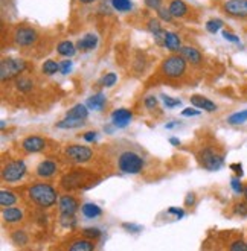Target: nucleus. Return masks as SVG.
I'll return each instance as SVG.
<instances>
[{
	"instance_id": "43",
	"label": "nucleus",
	"mask_w": 247,
	"mask_h": 251,
	"mask_svg": "<svg viewBox=\"0 0 247 251\" xmlns=\"http://www.w3.org/2000/svg\"><path fill=\"white\" fill-rule=\"evenodd\" d=\"M133 69L136 70V72H143V69H145V60H143V56H139L137 60L133 63Z\"/></svg>"
},
{
	"instance_id": "46",
	"label": "nucleus",
	"mask_w": 247,
	"mask_h": 251,
	"mask_svg": "<svg viewBox=\"0 0 247 251\" xmlns=\"http://www.w3.org/2000/svg\"><path fill=\"white\" fill-rule=\"evenodd\" d=\"M96 137H98V134H96L95 131H87V132H84V134H82V139L85 142H95Z\"/></svg>"
},
{
	"instance_id": "44",
	"label": "nucleus",
	"mask_w": 247,
	"mask_h": 251,
	"mask_svg": "<svg viewBox=\"0 0 247 251\" xmlns=\"http://www.w3.org/2000/svg\"><path fill=\"white\" fill-rule=\"evenodd\" d=\"M223 37H224L227 41H230V43H235V44L240 43V37L235 35V34H232V32H229V31H223Z\"/></svg>"
},
{
	"instance_id": "23",
	"label": "nucleus",
	"mask_w": 247,
	"mask_h": 251,
	"mask_svg": "<svg viewBox=\"0 0 247 251\" xmlns=\"http://www.w3.org/2000/svg\"><path fill=\"white\" fill-rule=\"evenodd\" d=\"M66 117H70V119H77V121H84L89 117V110H87L85 105L82 104H77L75 107H72L67 113H66Z\"/></svg>"
},
{
	"instance_id": "36",
	"label": "nucleus",
	"mask_w": 247,
	"mask_h": 251,
	"mask_svg": "<svg viewBox=\"0 0 247 251\" xmlns=\"http://www.w3.org/2000/svg\"><path fill=\"white\" fill-rule=\"evenodd\" d=\"M143 3L148 9H153L156 12L161 8H164V0H143Z\"/></svg>"
},
{
	"instance_id": "18",
	"label": "nucleus",
	"mask_w": 247,
	"mask_h": 251,
	"mask_svg": "<svg viewBox=\"0 0 247 251\" xmlns=\"http://www.w3.org/2000/svg\"><path fill=\"white\" fill-rule=\"evenodd\" d=\"M2 218H3V223L6 224H17L23 219V210L17 207H3Z\"/></svg>"
},
{
	"instance_id": "14",
	"label": "nucleus",
	"mask_w": 247,
	"mask_h": 251,
	"mask_svg": "<svg viewBox=\"0 0 247 251\" xmlns=\"http://www.w3.org/2000/svg\"><path fill=\"white\" fill-rule=\"evenodd\" d=\"M180 55L188 61V64H192V66H200L203 61V55L197 48L192 46H183L180 49Z\"/></svg>"
},
{
	"instance_id": "34",
	"label": "nucleus",
	"mask_w": 247,
	"mask_h": 251,
	"mask_svg": "<svg viewBox=\"0 0 247 251\" xmlns=\"http://www.w3.org/2000/svg\"><path fill=\"white\" fill-rule=\"evenodd\" d=\"M162 100H164L165 107H168V108L179 107V105L182 104L180 99H177V98H171V96H168V95H162Z\"/></svg>"
},
{
	"instance_id": "29",
	"label": "nucleus",
	"mask_w": 247,
	"mask_h": 251,
	"mask_svg": "<svg viewBox=\"0 0 247 251\" xmlns=\"http://www.w3.org/2000/svg\"><path fill=\"white\" fill-rule=\"evenodd\" d=\"M84 125V121H77V119H70V117H64L63 121H60L56 124V128L60 129H74V128H80Z\"/></svg>"
},
{
	"instance_id": "11",
	"label": "nucleus",
	"mask_w": 247,
	"mask_h": 251,
	"mask_svg": "<svg viewBox=\"0 0 247 251\" xmlns=\"http://www.w3.org/2000/svg\"><path fill=\"white\" fill-rule=\"evenodd\" d=\"M48 146V140L46 137L43 136H37V134H32V136H27L23 139L22 142V148L26 154H35V152H41L45 151Z\"/></svg>"
},
{
	"instance_id": "9",
	"label": "nucleus",
	"mask_w": 247,
	"mask_h": 251,
	"mask_svg": "<svg viewBox=\"0 0 247 251\" xmlns=\"http://www.w3.org/2000/svg\"><path fill=\"white\" fill-rule=\"evenodd\" d=\"M223 12L234 19H247V0H226L223 3Z\"/></svg>"
},
{
	"instance_id": "25",
	"label": "nucleus",
	"mask_w": 247,
	"mask_h": 251,
	"mask_svg": "<svg viewBox=\"0 0 247 251\" xmlns=\"http://www.w3.org/2000/svg\"><path fill=\"white\" fill-rule=\"evenodd\" d=\"M67 251H95V244L89 239H78L70 244Z\"/></svg>"
},
{
	"instance_id": "3",
	"label": "nucleus",
	"mask_w": 247,
	"mask_h": 251,
	"mask_svg": "<svg viewBox=\"0 0 247 251\" xmlns=\"http://www.w3.org/2000/svg\"><path fill=\"white\" fill-rule=\"evenodd\" d=\"M197 160L203 169L219 171L224 163V154L217 150L214 145H206L200 148V151L197 152Z\"/></svg>"
},
{
	"instance_id": "39",
	"label": "nucleus",
	"mask_w": 247,
	"mask_h": 251,
	"mask_svg": "<svg viewBox=\"0 0 247 251\" xmlns=\"http://www.w3.org/2000/svg\"><path fill=\"white\" fill-rule=\"evenodd\" d=\"M82 234L84 236H87V238H89V239H99L101 238V234H103V233H101V230L99 228H84L82 230Z\"/></svg>"
},
{
	"instance_id": "49",
	"label": "nucleus",
	"mask_w": 247,
	"mask_h": 251,
	"mask_svg": "<svg viewBox=\"0 0 247 251\" xmlns=\"http://www.w3.org/2000/svg\"><path fill=\"white\" fill-rule=\"evenodd\" d=\"M185 204L188 205V207H191V205H194V204H195V194H194V192H190V194L186 195Z\"/></svg>"
},
{
	"instance_id": "4",
	"label": "nucleus",
	"mask_w": 247,
	"mask_h": 251,
	"mask_svg": "<svg viewBox=\"0 0 247 251\" xmlns=\"http://www.w3.org/2000/svg\"><path fill=\"white\" fill-rule=\"evenodd\" d=\"M186 67H188V61L182 55H171L161 63V73L165 78L177 79L185 75Z\"/></svg>"
},
{
	"instance_id": "12",
	"label": "nucleus",
	"mask_w": 247,
	"mask_h": 251,
	"mask_svg": "<svg viewBox=\"0 0 247 251\" xmlns=\"http://www.w3.org/2000/svg\"><path fill=\"white\" fill-rule=\"evenodd\" d=\"M58 207H60V213L61 216H75V213L78 212L80 204L77 201L75 197L72 195H63L58 201Z\"/></svg>"
},
{
	"instance_id": "48",
	"label": "nucleus",
	"mask_w": 247,
	"mask_h": 251,
	"mask_svg": "<svg viewBox=\"0 0 247 251\" xmlns=\"http://www.w3.org/2000/svg\"><path fill=\"white\" fill-rule=\"evenodd\" d=\"M166 212H168V213H171V215H176V216H177V219L183 218V215H185V210H183V209H177V207H169Z\"/></svg>"
},
{
	"instance_id": "37",
	"label": "nucleus",
	"mask_w": 247,
	"mask_h": 251,
	"mask_svg": "<svg viewBox=\"0 0 247 251\" xmlns=\"http://www.w3.org/2000/svg\"><path fill=\"white\" fill-rule=\"evenodd\" d=\"M234 213L237 216H247V201H241V202H237L234 205Z\"/></svg>"
},
{
	"instance_id": "13",
	"label": "nucleus",
	"mask_w": 247,
	"mask_h": 251,
	"mask_svg": "<svg viewBox=\"0 0 247 251\" xmlns=\"http://www.w3.org/2000/svg\"><path fill=\"white\" fill-rule=\"evenodd\" d=\"M133 119V113L127 108H119L111 113V124L116 128H125Z\"/></svg>"
},
{
	"instance_id": "32",
	"label": "nucleus",
	"mask_w": 247,
	"mask_h": 251,
	"mask_svg": "<svg viewBox=\"0 0 247 251\" xmlns=\"http://www.w3.org/2000/svg\"><path fill=\"white\" fill-rule=\"evenodd\" d=\"M247 121V110H243V111H237L234 114H230L227 117V122L230 125H241Z\"/></svg>"
},
{
	"instance_id": "6",
	"label": "nucleus",
	"mask_w": 247,
	"mask_h": 251,
	"mask_svg": "<svg viewBox=\"0 0 247 251\" xmlns=\"http://www.w3.org/2000/svg\"><path fill=\"white\" fill-rule=\"evenodd\" d=\"M12 40L20 48H32L38 41V32H37V29H34L31 26L22 25L14 29Z\"/></svg>"
},
{
	"instance_id": "15",
	"label": "nucleus",
	"mask_w": 247,
	"mask_h": 251,
	"mask_svg": "<svg viewBox=\"0 0 247 251\" xmlns=\"http://www.w3.org/2000/svg\"><path fill=\"white\" fill-rule=\"evenodd\" d=\"M56 172V163L54 160H43L38 163L37 166V176L38 178H51V176H54Z\"/></svg>"
},
{
	"instance_id": "28",
	"label": "nucleus",
	"mask_w": 247,
	"mask_h": 251,
	"mask_svg": "<svg viewBox=\"0 0 247 251\" xmlns=\"http://www.w3.org/2000/svg\"><path fill=\"white\" fill-rule=\"evenodd\" d=\"M9 238H11L12 244L16 247H25L27 244V241H29V236L23 230H14Z\"/></svg>"
},
{
	"instance_id": "42",
	"label": "nucleus",
	"mask_w": 247,
	"mask_h": 251,
	"mask_svg": "<svg viewBox=\"0 0 247 251\" xmlns=\"http://www.w3.org/2000/svg\"><path fill=\"white\" fill-rule=\"evenodd\" d=\"M230 186H232V189H234L235 194H243V192H244V186L240 181L238 176H234V178L230 180Z\"/></svg>"
},
{
	"instance_id": "40",
	"label": "nucleus",
	"mask_w": 247,
	"mask_h": 251,
	"mask_svg": "<svg viewBox=\"0 0 247 251\" xmlns=\"http://www.w3.org/2000/svg\"><path fill=\"white\" fill-rule=\"evenodd\" d=\"M157 17L161 19V20H164V22H166V23H171V22H172V19H174V17L171 16L169 9H166L165 6L157 11Z\"/></svg>"
},
{
	"instance_id": "55",
	"label": "nucleus",
	"mask_w": 247,
	"mask_h": 251,
	"mask_svg": "<svg viewBox=\"0 0 247 251\" xmlns=\"http://www.w3.org/2000/svg\"><path fill=\"white\" fill-rule=\"evenodd\" d=\"M243 195H244V198H246V201H247V186H244V192H243Z\"/></svg>"
},
{
	"instance_id": "8",
	"label": "nucleus",
	"mask_w": 247,
	"mask_h": 251,
	"mask_svg": "<svg viewBox=\"0 0 247 251\" xmlns=\"http://www.w3.org/2000/svg\"><path fill=\"white\" fill-rule=\"evenodd\" d=\"M64 155L75 163H87L93 157V150L82 145H69L64 148Z\"/></svg>"
},
{
	"instance_id": "27",
	"label": "nucleus",
	"mask_w": 247,
	"mask_h": 251,
	"mask_svg": "<svg viewBox=\"0 0 247 251\" xmlns=\"http://www.w3.org/2000/svg\"><path fill=\"white\" fill-rule=\"evenodd\" d=\"M17 195L14 194L11 190H2L0 192V204H2V207H12L14 204L17 202Z\"/></svg>"
},
{
	"instance_id": "26",
	"label": "nucleus",
	"mask_w": 247,
	"mask_h": 251,
	"mask_svg": "<svg viewBox=\"0 0 247 251\" xmlns=\"http://www.w3.org/2000/svg\"><path fill=\"white\" fill-rule=\"evenodd\" d=\"M14 85H16V88L19 92L29 93V92H32V88H34V81L27 76H19L16 79V82H14Z\"/></svg>"
},
{
	"instance_id": "21",
	"label": "nucleus",
	"mask_w": 247,
	"mask_h": 251,
	"mask_svg": "<svg viewBox=\"0 0 247 251\" xmlns=\"http://www.w3.org/2000/svg\"><path fill=\"white\" fill-rule=\"evenodd\" d=\"M106 102H107V98L104 93H95L93 96H90L85 100V107L93 111H99L106 107Z\"/></svg>"
},
{
	"instance_id": "10",
	"label": "nucleus",
	"mask_w": 247,
	"mask_h": 251,
	"mask_svg": "<svg viewBox=\"0 0 247 251\" xmlns=\"http://www.w3.org/2000/svg\"><path fill=\"white\" fill-rule=\"evenodd\" d=\"M85 181L87 175L84 171H72L61 178V187H64L66 190L81 189L82 186H85Z\"/></svg>"
},
{
	"instance_id": "30",
	"label": "nucleus",
	"mask_w": 247,
	"mask_h": 251,
	"mask_svg": "<svg viewBox=\"0 0 247 251\" xmlns=\"http://www.w3.org/2000/svg\"><path fill=\"white\" fill-rule=\"evenodd\" d=\"M41 72L45 73V75L52 76V75H55L56 72H60V64H58L56 61H54V60H48V61L43 63Z\"/></svg>"
},
{
	"instance_id": "17",
	"label": "nucleus",
	"mask_w": 247,
	"mask_h": 251,
	"mask_svg": "<svg viewBox=\"0 0 247 251\" xmlns=\"http://www.w3.org/2000/svg\"><path fill=\"white\" fill-rule=\"evenodd\" d=\"M190 100H191V104L194 105V107H197V108H200V110H203V111H215L217 110V105H215V102H212L211 99H208V98H205V96H201V95H192L191 98H190Z\"/></svg>"
},
{
	"instance_id": "50",
	"label": "nucleus",
	"mask_w": 247,
	"mask_h": 251,
	"mask_svg": "<svg viewBox=\"0 0 247 251\" xmlns=\"http://www.w3.org/2000/svg\"><path fill=\"white\" fill-rule=\"evenodd\" d=\"M122 227H124L127 231H132V233H139V231H142V227L135 226V224H124Z\"/></svg>"
},
{
	"instance_id": "5",
	"label": "nucleus",
	"mask_w": 247,
	"mask_h": 251,
	"mask_svg": "<svg viewBox=\"0 0 247 251\" xmlns=\"http://www.w3.org/2000/svg\"><path fill=\"white\" fill-rule=\"evenodd\" d=\"M27 69V63L22 58H3L0 64V78L2 82L9 79H17Z\"/></svg>"
},
{
	"instance_id": "47",
	"label": "nucleus",
	"mask_w": 247,
	"mask_h": 251,
	"mask_svg": "<svg viewBox=\"0 0 247 251\" xmlns=\"http://www.w3.org/2000/svg\"><path fill=\"white\" fill-rule=\"evenodd\" d=\"M198 114H200V111L195 110V108H185V110L182 111V116H185V117H195V116H198Z\"/></svg>"
},
{
	"instance_id": "54",
	"label": "nucleus",
	"mask_w": 247,
	"mask_h": 251,
	"mask_svg": "<svg viewBox=\"0 0 247 251\" xmlns=\"http://www.w3.org/2000/svg\"><path fill=\"white\" fill-rule=\"evenodd\" d=\"M176 125H177V122H169V124H166V128H168V129H171V128H174Z\"/></svg>"
},
{
	"instance_id": "16",
	"label": "nucleus",
	"mask_w": 247,
	"mask_h": 251,
	"mask_svg": "<svg viewBox=\"0 0 247 251\" xmlns=\"http://www.w3.org/2000/svg\"><path fill=\"white\" fill-rule=\"evenodd\" d=\"M96 46H98V37L95 34H85L77 41V49L82 53L96 49Z\"/></svg>"
},
{
	"instance_id": "41",
	"label": "nucleus",
	"mask_w": 247,
	"mask_h": 251,
	"mask_svg": "<svg viewBox=\"0 0 247 251\" xmlns=\"http://www.w3.org/2000/svg\"><path fill=\"white\" fill-rule=\"evenodd\" d=\"M116 81H118V76H116L114 73H107V75L101 79V85H103V87H111V85H114Z\"/></svg>"
},
{
	"instance_id": "22",
	"label": "nucleus",
	"mask_w": 247,
	"mask_h": 251,
	"mask_svg": "<svg viewBox=\"0 0 247 251\" xmlns=\"http://www.w3.org/2000/svg\"><path fill=\"white\" fill-rule=\"evenodd\" d=\"M81 213L85 219H96L103 215V209L93 202H85L81 205Z\"/></svg>"
},
{
	"instance_id": "20",
	"label": "nucleus",
	"mask_w": 247,
	"mask_h": 251,
	"mask_svg": "<svg viewBox=\"0 0 247 251\" xmlns=\"http://www.w3.org/2000/svg\"><path fill=\"white\" fill-rule=\"evenodd\" d=\"M164 46L171 50V52H179L183 46H182V40L176 32H165V40H164Z\"/></svg>"
},
{
	"instance_id": "51",
	"label": "nucleus",
	"mask_w": 247,
	"mask_h": 251,
	"mask_svg": "<svg viewBox=\"0 0 247 251\" xmlns=\"http://www.w3.org/2000/svg\"><path fill=\"white\" fill-rule=\"evenodd\" d=\"M230 169H232V171H235V175L238 176V178H240V176L243 175V166H241L240 163H237V165H232V166H230Z\"/></svg>"
},
{
	"instance_id": "31",
	"label": "nucleus",
	"mask_w": 247,
	"mask_h": 251,
	"mask_svg": "<svg viewBox=\"0 0 247 251\" xmlns=\"http://www.w3.org/2000/svg\"><path fill=\"white\" fill-rule=\"evenodd\" d=\"M111 6L119 12H127L133 9V2L132 0H111Z\"/></svg>"
},
{
	"instance_id": "35",
	"label": "nucleus",
	"mask_w": 247,
	"mask_h": 251,
	"mask_svg": "<svg viewBox=\"0 0 247 251\" xmlns=\"http://www.w3.org/2000/svg\"><path fill=\"white\" fill-rule=\"evenodd\" d=\"M157 105H159V102H157L156 96H153V95H150V96H147V98L143 99V107L147 108V110H150V111L156 110Z\"/></svg>"
},
{
	"instance_id": "45",
	"label": "nucleus",
	"mask_w": 247,
	"mask_h": 251,
	"mask_svg": "<svg viewBox=\"0 0 247 251\" xmlns=\"http://www.w3.org/2000/svg\"><path fill=\"white\" fill-rule=\"evenodd\" d=\"M70 70H72V61L66 60L60 64V73H63V75H67Z\"/></svg>"
},
{
	"instance_id": "24",
	"label": "nucleus",
	"mask_w": 247,
	"mask_h": 251,
	"mask_svg": "<svg viewBox=\"0 0 247 251\" xmlns=\"http://www.w3.org/2000/svg\"><path fill=\"white\" fill-rule=\"evenodd\" d=\"M77 44H74L70 40H63L58 43V46H56V52L60 53L61 56H74L77 53Z\"/></svg>"
},
{
	"instance_id": "7",
	"label": "nucleus",
	"mask_w": 247,
	"mask_h": 251,
	"mask_svg": "<svg viewBox=\"0 0 247 251\" xmlns=\"http://www.w3.org/2000/svg\"><path fill=\"white\" fill-rule=\"evenodd\" d=\"M26 163L23 160H12L2 169V180L5 183H17L26 175Z\"/></svg>"
},
{
	"instance_id": "53",
	"label": "nucleus",
	"mask_w": 247,
	"mask_h": 251,
	"mask_svg": "<svg viewBox=\"0 0 247 251\" xmlns=\"http://www.w3.org/2000/svg\"><path fill=\"white\" fill-rule=\"evenodd\" d=\"M80 3H82V5H90V3H93V2H96V0H78Z\"/></svg>"
},
{
	"instance_id": "1",
	"label": "nucleus",
	"mask_w": 247,
	"mask_h": 251,
	"mask_svg": "<svg viewBox=\"0 0 247 251\" xmlns=\"http://www.w3.org/2000/svg\"><path fill=\"white\" fill-rule=\"evenodd\" d=\"M27 197L31 200L37 207L40 209H49L56 202V190L48 184V183H32L31 186L27 187Z\"/></svg>"
},
{
	"instance_id": "52",
	"label": "nucleus",
	"mask_w": 247,
	"mask_h": 251,
	"mask_svg": "<svg viewBox=\"0 0 247 251\" xmlns=\"http://www.w3.org/2000/svg\"><path fill=\"white\" fill-rule=\"evenodd\" d=\"M169 143H171L172 146H180V140H179L177 137H171V139H169Z\"/></svg>"
},
{
	"instance_id": "33",
	"label": "nucleus",
	"mask_w": 247,
	"mask_h": 251,
	"mask_svg": "<svg viewBox=\"0 0 247 251\" xmlns=\"http://www.w3.org/2000/svg\"><path fill=\"white\" fill-rule=\"evenodd\" d=\"M223 26H224V22L221 19H211L206 22V29L211 34H217Z\"/></svg>"
},
{
	"instance_id": "19",
	"label": "nucleus",
	"mask_w": 247,
	"mask_h": 251,
	"mask_svg": "<svg viewBox=\"0 0 247 251\" xmlns=\"http://www.w3.org/2000/svg\"><path fill=\"white\" fill-rule=\"evenodd\" d=\"M168 9L174 19H183L188 14V5L183 0H169Z\"/></svg>"
},
{
	"instance_id": "38",
	"label": "nucleus",
	"mask_w": 247,
	"mask_h": 251,
	"mask_svg": "<svg viewBox=\"0 0 247 251\" xmlns=\"http://www.w3.org/2000/svg\"><path fill=\"white\" fill-rule=\"evenodd\" d=\"M229 251H247V242H244L243 239H237L230 244Z\"/></svg>"
},
{
	"instance_id": "2",
	"label": "nucleus",
	"mask_w": 247,
	"mask_h": 251,
	"mask_svg": "<svg viewBox=\"0 0 247 251\" xmlns=\"http://www.w3.org/2000/svg\"><path fill=\"white\" fill-rule=\"evenodd\" d=\"M116 166L124 174L136 175L143 171L145 160L142 158V155H139L137 152L132 150H122L119 155L116 157Z\"/></svg>"
}]
</instances>
